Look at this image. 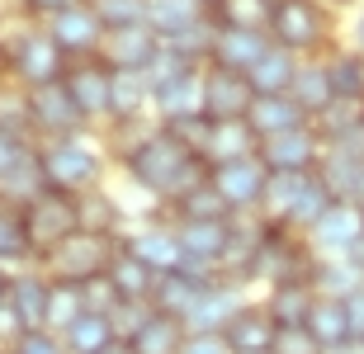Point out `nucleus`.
Instances as JSON below:
<instances>
[{
	"instance_id": "1",
	"label": "nucleus",
	"mask_w": 364,
	"mask_h": 354,
	"mask_svg": "<svg viewBox=\"0 0 364 354\" xmlns=\"http://www.w3.org/2000/svg\"><path fill=\"white\" fill-rule=\"evenodd\" d=\"M123 170L133 175V184H142L147 194H156L166 204H180L185 194L208 184V161L171 128H156V133L137 137L133 147L123 151Z\"/></svg>"
},
{
	"instance_id": "2",
	"label": "nucleus",
	"mask_w": 364,
	"mask_h": 354,
	"mask_svg": "<svg viewBox=\"0 0 364 354\" xmlns=\"http://www.w3.org/2000/svg\"><path fill=\"white\" fill-rule=\"evenodd\" d=\"M119 245L123 241H114V236L76 232V236H67V241L57 245L53 255H43V274H48L53 284H90V279L109 274Z\"/></svg>"
},
{
	"instance_id": "3",
	"label": "nucleus",
	"mask_w": 364,
	"mask_h": 354,
	"mask_svg": "<svg viewBox=\"0 0 364 354\" xmlns=\"http://www.w3.org/2000/svg\"><path fill=\"white\" fill-rule=\"evenodd\" d=\"M38 161H43V179H48V189L71 194V199L90 194L95 184H100V170H105L100 151H95L90 142H81V137L48 142V147L38 151Z\"/></svg>"
},
{
	"instance_id": "4",
	"label": "nucleus",
	"mask_w": 364,
	"mask_h": 354,
	"mask_svg": "<svg viewBox=\"0 0 364 354\" xmlns=\"http://www.w3.org/2000/svg\"><path fill=\"white\" fill-rule=\"evenodd\" d=\"M24 232H28V250L43 260V255H53L67 236L81 232V208H76L71 194L43 189L33 204H24Z\"/></svg>"
},
{
	"instance_id": "5",
	"label": "nucleus",
	"mask_w": 364,
	"mask_h": 354,
	"mask_svg": "<svg viewBox=\"0 0 364 354\" xmlns=\"http://www.w3.org/2000/svg\"><path fill=\"white\" fill-rule=\"evenodd\" d=\"M326 33H331V14H326L322 0H279V5H274V19H270L274 48L298 57V52L322 48Z\"/></svg>"
},
{
	"instance_id": "6",
	"label": "nucleus",
	"mask_w": 364,
	"mask_h": 354,
	"mask_svg": "<svg viewBox=\"0 0 364 354\" xmlns=\"http://www.w3.org/2000/svg\"><path fill=\"white\" fill-rule=\"evenodd\" d=\"M5 57H10V71L28 85V90H43V85H62V76H67V67H71V57L62 52L53 38H48V28L19 33V38L5 48Z\"/></svg>"
},
{
	"instance_id": "7",
	"label": "nucleus",
	"mask_w": 364,
	"mask_h": 354,
	"mask_svg": "<svg viewBox=\"0 0 364 354\" xmlns=\"http://www.w3.org/2000/svg\"><path fill=\"white\" fill-rule=\"evenodd\" d=\"M208 184L223 194V204H228L232 213H251V208H260V199H265L270 170H265L260 156H242V161L208 165Z\"/></svg>"
},
{
	"instance_id": "8",
	"label": "nucleus",
	"mask_w": 364,
	"mask_h": 354,
	"mask_svg": "<svg viewBox=\"0 0 364 354\" xmlns=\"http://www.w3.org/2000/svg\"><path fill=\"white\" fill-rule=\"evenodd\" d=\"M317 179L331 189L336 204H360V199H364V137H350V142H331V147H322Z\"/></svg>"
},
{
	"instance_id": "9",
	"label": "nucleus",
	"mask_w": 364,
	"mask_h": 354,
	"mask_svg": "<svg viewBox=\"0 0 364 354\" xmlns=\"http://www.w3.org/2000/svg\"><path fill=\"white\" fill-rule=\"evenodd\" d=\"M256 156L265 161L270 175H312L317 161H322V137L317 128H294V133H279V137H265L256 147Z\"/></svg>"
},
{
	"instance_id": "10",
	"label": "nucleus",
	"mask_w": 364,
	"mask_h": 354,
	"mask_svg": "<svg viewBox=\"0 0 364 354\" xmlns=\"http://www.w3.org/2000/svg\"><path fill=\"white\" fill-rule=\"evenodd\" d=\"M256 104V90L242 71L228 67H203V114L208 123H242Z\"/></svg>"
},
{
	"instance_id": "11",
	"label": "nucleus",
	"mask_w": 364,
	"mask_h": 354,
	"mask_svg": "<svg viewBox=\"0 0 364 354\" xmlns=\"http://www.w3.org/2000/svg\"><path fill=\"white\" fill-rule=\"evenodd\" d=\"M48 38H53L67 57H81L85 62V57H100L109 28L100 24V14H95L90 0H85V5H76V10H62V14L48 19Z\"/></svg>"
},
{
	"instance_id": "12",
	"label": "nucleus",
	"mask_w": 364,
	"mask_h": 354,
	"mask_svg": "<svg viewBox=\"0 0 364 354\" xmlns=\"http://www.w3.org/2000/svg\"><path fill=\"white\" fill-rule=\"evenodd\" d=\"M62 85H67L71 104L81 109V118H109V95H114V71L100 62V57H85V62H71L67 76H62Z\"/></svg>"
},
{
	"instance_id": "13",
	"label": "nucleus",
	"mask_w": 364,
	"mask_h": 354,
	"mask_svg": "<svg viewBox=\"0 0 364 354\" xmlns=\"http://www.w3.org/2000/svg\"><path fill=\"white\" fill-rule=\"evenodd\" d=\"M28 128L33 133H48L53 142H62V137H76L85 128L81 109L71 104L67 85H43V90H28Z\"/></svg>"
},
{
	"instance_id": "14",
	"label": "nucleus",
	"mask_w": 364,
	"mask_h": 354,
	"mask_svg": "<svg viewBox=\"0 0 364 354\" xmlns=\"http://www.w3.org/2000/svg\"><path fill=\"white\" fill-rule=\"evenodd\" d=\"M176 236L185 250V270L218 279V265H223L232 241V222H176Z\"/></svg>"
},
{
	"instance_id": "15",
	"label": "nucleus",
	"mask_w": 364,
	"mask_h": 354,
	"mask_svg": "<svg viewBox=\"0 0 364 354\" xmlns=\"http://www.w3.org/2000/svg\"><path fill=\"white\" fill-rule=\"evenodd\" d=\"M246 307V293L242 284H228V279H218L208 293H203L194 307H189L185 316V331L189 336H223V331L232 326V316Z\"/></svg>"
},
{
	"instance_id": "16",
	"label": "nucleus",
	"mask_w": 364,
	"mask_h": 354,
	"mask_svg": "<svg viewBox=\"0 0 364 354\" xmlns=\"http://www.w3.org/2000/svg\"><path fill=\"white\" fill-rule=\"evenodd\" d=\"M274 48L270 33H256V28H223L213 24V52H208V67H228V71H251L260 57Z\"/></svg>"
},
{
	"instance_id": "17",
	"label": "nucleus",
	"mask_w": 364,
	"mask_h": 354,
	"mask_svg": "<svg viewBox=\"0 0 364 354\" xmlns=\"http://www.w3.org/2000/svg\"><path fill=\"white\" fill-rule=\"evenodd\" d=\"M161 52V38L151 33L147 24H133V28H114L100 48V62L109 71H147Z\"/></svg>"
},
{
	"instance_id": "18",
	"label": "nucleus",
	"mask_w": 364,
	"mask_h": 354,
	"mask_svg": "<svg viewBox=\"0 0 364 354\" xmlns=\"http://www.w3.org/2000/svg\"><path fill=\"white\" fill-rule=\"evenodd\" d=\"M360 236H364L360 208H355V204H336L308 236H303V241H308V250H312L317 260H331V255H346V250H350Z\"/></svg>"
},
{
	"instance_id": "19",
	"label": "nucleus",
	"mask_w": 364,
	"mask_h": 354,
	"mask_svg": "<svg viewBox=\"0 0 364 354\" xmlns=\"http://www.w3.org/2000/svg\"><path fill=\"white\" fill-rule=\"evenodd\" d=\"M123 250H133L151 274L185 270V250H180L176 227H161V222H156V227H142V232H133V236H123Z\"/></svg>"
},
{
	"instance_id": "20",
	"label": "nucleus",
	"mask_w": 364,
	"mask_h": 354,
	"mask_svg": "<svg viewBox=\"0 0 364 354\" xmlns=\"http://www.w3.org/2000/svg\"><path fill=\"white\" fill-rule=\"evenodd\" d=\"M218 279H208V274H194V270H176V274H156V293H151V307L161 316H176V321H185L189 307L213 288Z\"/></svg>"
},
{
	"instance_id": "21",
	"label": "nucleus",
	"mask_w": 364,
	"mask_h": 354,
	"mask_svg": "<svg viewBox=\"0 0 364 354\" xmlns=\"http://www.w3.org/2000/svg\"><path fill=\"white\" fill-rule=\"evenodd\" d=\"M274 336H279V326L265 312V302H246L242 312L232 316V326L223 331V341L232 345V354H270Z\"/></svg>"
},
{
	"instance_id": "22",
	"label": "nucleus",
	"mask_w": 364,
	"mask_h": 354,
	"mask_svg": "<svg viewBox=\"0 0 364 354\" xmlns=\"http://www.w3.org/2000/svg\"><path fill=\"white\" fill-rule=\"evenodd\" d=\"M151 109L161 114V123H189V118H208L203 114V71H189L171 85L151 90Z\"/></svg>"
},
{
	"instance_id": "23",
	"label": "nucleus",
	"mask_w": 364,
	"mask_h": 354,
	"mask_svg": "<svg viewBox=\"0 0 364 354\" xmlns=\"http://www.w3.org/2000/svg\"><path fill=\"white\" fill-rule=\"evenodd\" d=\"M208 19H213V14L203 10L199 0H147V28H151L161 43L185 38V33L203 28Z\"/></svg>"
},
{
	"instance_id": "24",
	"label": "nucleus",
	"mask_w": 364,
	"mask_h": 354,
	"mask_svg": "<svg viewBox=\"0 0 364 354\" xmlns=\"http://www.w3.org/2000/svg\"><path fill=\"white\" fill-rule=\"evenodd\" d=\"M308 331H312V341L322 345V354L350 350L355 336H350V312H346V298H322V293H317L312 316H308Z\"/></svg>"
},
{
	"instance_id": "25",
	"label": "nucleus",
	"mask_w": 364,
	"mask_h": 354,
	"mask_svg": "<svg viewBox=\"0 0 364 354\" xmlns=\"http://www.w3.org/2000/svg\"><path fill=\"white\" fill-rule=\"evenodd\" d=\"M246 123H251V133L265 142V137H279V133H294V128H308L312 118L294 104V95H256V104H251Z\"/></svg>"
},
{
	"instance_id": "26",
	"label": "nucleus",
	"mask_w": 364,
	"mask_h": 354,
	"mask_svg": "<svg viewBox=\"0 0 364 354\" xmlns=\"http://www.w3.org/2000/svg\"><path fill=\"white\" fill-rule=\"evenodd\" d=\"M260 137L251 133V123H208V137H203V161L223 165V161H242V156H256Z\"/></svg>"
},
{
	"instance_id": "27",
	"label": "nucleus",
	"mask_w": 364,
	"mask_h": 354,
	"mask_svg": "<svg viewBox=\"0 0 364 354\" xmlns=\"http://www.w3.org/2000/svg\"><path fill=\"white\" fill-rule=\"evenodd\" d=\"M48 298H53V279L48 274H19V279H10V307L19 312L24 331H48Z\"/></svg>"
},
{
	"instance_id": "28",
	"label": "nucleus",
	"mask_w": 364,
	"mask_h": 354,
	"mask_svg": "<svg viewBox=\"0 0 364 354\" xmlns=\"http://www.w3.org/2000/svg\"><path fill=\"white\" fill-rule=\"evenodd\" d=\"M317 137H322V147L331 142H350V137H364V95L355 99H331L317 118H312Z\"/></svg>"
},
{
	"instance_id": "29",
	"label": "nucleus",
	"mask_w": 364,
	"mask_h": 354,
	"mask_svg": "<svg viewBox=\"0 0 364 354\" xmlns=\"http://www.w3.org/2000/svg\"><path fill=\"white\" fill-rule=\"evenodd\" d=\"M312 302H317V288L312 284H270L265 312L274 316V326H308Z\"/></svg>"
},
{
	"instance_id": "30",
	"label": "nucleus",
	"mask_w": 364,
	"mask_h": 354,
	"mask_svg": "<svg viewBox=\"0 0 364 354\" xmlns=\"http://www.w3.org/2000/svg\"><path fill=\"white\" fill-rule=\"evenodd\" d=\"M336 208V199H331V189H326L322 179H317V170L308 175V184H303V194H298V204L289 208V218H284V232H294V236H308L317 222L326 218Z\"/></svg>"
},
{
	"instance_id": "31",
	"label": "nucleus",
	"mask_w": 364,
	"mask_h": 354,
	"mask_svg": "<svg viewBox=\"0 0 364 354\" xmlns=\"http://www.w3.org/2000/svg\"><path fill=\"white\" fill-rule=\"evenodd\" d=\"M289 95H294V104L308 114V118H317V114L336 99L331 76H326V62H298V76H294V85H289Z\"/></svg>"
},
{
	"instance_id": "32",
	"label": "nucleus",
	"mask_w": 364,
	"mask_h": 354,
	"mask_svg": "<svg viewBox=\"0 0 364 354\" xmlns=\"http://www.w3.org/2000/svg\"><path fill=\"white\" fill-rule=\"evenodd\" d=\"M294 76H298V57L284 52V48H270L256 67L246 71V81H251V90H256V95H289Z\"/></svg>"
},
{
	"instance_id": "33",
	"label": "nucleus",
	"mask_w": 364,
	"mask_h": 354,
	"mask_svg": "<svg viewBox=\"0 0 364 354\" xmlns=\"http://www.w3.org/2000/svg\"><path fill=\"white\" fill-rule=\"evenodd\" d=\"M109 279H114L123 302H151V293H156V274L133 250H123V245H119V255H114V265H109Z\"/></svg>"
},
{
	"instance_id": "34",
	"label": "nucleus",
	"mask_w": 364,
	"mask_h": 354,
	"mask_svg": "<svg viewBox=\"0 0 364 354\" xmlns=\"http://www.w3.org/2000/svg\"><path fill=\"white\" fill-rule=\"evenodd\" d=\"M151 104V81L147 71H114V95H109V118L133 123Z\"/></svg>"
},
{
	"instance_id": "35",
	"label": "nucleus",
	"mask_w": 364,
	"mask_h": 354,
	"mask_svg": "<svg viewBox=\"0 0 364 354\" xmlns=\"http://www.w3.org/2000/svg\"><path fill=\"white\" fill-rule=\"evenodd\" d=\"M185 341H189L185 321H176V316H161V312H156L128 345H133V354H180V350H185Z\"/></svg>"
},
{
	"instance_id": "36",
	"label": "nucleus",
	"mask_w": 364,
	"mask_h": 354,
	"mask_svg": "<svg viewBox=\"0 0 364 354\" xmlns=\"http://www.w3.org/2000/svg\"><path fill=\"white\" fill-rule=\"evenodd\" d=\"M312 288L322 293V298H350L364 288V274L355 270L346 255H331V260H317L312 265Z\"/></svg>"
},
{
	"instance_id": "37",
	"label": "nucleus",
	"mask_w": 364,
	"mask_h": 354,
	"mask_svg": "<svg viewBox=\"0 0 364 354\" xmlns=\"http://www.w3.org/2000/svg\"><path fill=\"white\" fill-rule=\"evenodd\" d=\"M119 336H114V321L100 312H85L76 326L62 331V345H67V354H100L105 345H114Z\"/></svg>"
},
{
	"instance_id": "38",
	"label": "nucleus",
	"mask_w": 364,
	"mask_h": 354,
	"mask_svg": "<svg viewBox=\"0 0 364 354\" xmlns=\"http://www.w3.org/2000/svg\"><path fill=\"white\" fill-rule=\"evenodd\" d=\"M274 19V0H223L213 10V24L223 28H256V33H270Z\"/></svg>"
},
{
	"instance_id": "39",
	"label": "nucleus",
	"mask_w": 364,
	"mask_h": 354,
	"mask_svg": "<svg viewBox=\"0 0 364 354\" xmlns=\"http://www.w3.org/2000/svg\"><path fill=\"white\" fill-rule=\"evenodd\" d=\"M326 76H331L336 99L364 95V52L360 48H336V52L326 57Z\"/></svg>"
},
{
	"instance_id": "40",
	"label": "nucleus",
	"mask_w": 364,
	"mask_h": 354,
	"mask_svg": "<svg viewBox=\"0 0 364 354\" xmlns=\"http://www.w3.org/2000/svg\"><path fill=\"white\" fill-rule=\"evenodd\" d=\"M232 218H237V213L223 204V194H218L213 184H199L194 194H185L176 204V222H232Z\"/></svg>"
},
{
	"instance_id": "41",
	"label": "nucleus",
	"mask_w": 364,
	"mask_h": 354,
	"mask_svg": "<svg viewBox=\"0 0 364 354\" xmlns=\"http://www.w3.org/2000/svg\"><path fill=\"white\" fill-rule=\"evenodd\" d=\"M76 208H81V232H95V236H119L123 213H119V204H114L109 194L90 189V194H81V199H76Z\"/></svg>"
},
{
	"instance_id": "42",
	"label": "nucleus",
	"mask_w": 364,
	"mask_h": 354,
	"mask_svg": "<svg viewBox=\"0 0 364 354\" xmlns=\"http://www.w3.org/2000/svg\"><path fill=\"white\" fill-rule=\"evenodd\" d=\"M85 316V293H81V284H53V298H48V331H62L67 326H76Z\"/></svg>"
},
{
	"instance_id": "43",
	"label": "nucleus",
	"mask_w": 364,
	"mask_h": 354,
	"mask_svg": "<svg viewBox=\"0 0 364 354\" xmlns=\"http://www.w3.org/2000/svg\"><path fill=\"white\" fill-rule=\"evenodd\" d=\"M28 232H24V208L0 199V265L5 260H28Z\"/></svg>"
},
{
	"instance_id": "44",
	"label": "nucleus",
	"mask_w": 364,
	"mask_h": 354,
	"mask_svg": "<svg viewBox=\"0 0 364 354\" xmlns=\"http://www.w3.org/2000/svg\"><path fill=\"white\" fill-rule=\"evenodd\" d=\"M90 10L100 14V24L114 33V28H133L147 24V0H90Z\"/></svg>"
},
{
	"instance_id": "45",
	"label": "nucleus",
	"mask_w": 364,
	"mask_h": 354,
	"mask_svg": "<svg viewBox=\"0 0 364 354\" xmlns=\"http://www.w3.org/2000/svg\"><path fill=\"white\" fill-rule=\"evenodd\" d=\"M151 316H156V307H151V302H119V312L109 316V321H114V336H119V341H133V336L147 326Z\"/></svg>"
},
{
	"instance_id": "46",
	"label": "nucleus",
	"mask_w": 364,
	"mask_h": 354,
	"mask_svg": "<svg viewBox=\"0 0 364 354\" xmlns=\"http://www.w3.org/2000/svg\"><path fill=\"white\" fill-rule=\"evenodd\" d=\"M81 293H85V312H100V316H114V312H119V302H123L109 274H100V279L81 284Z\"/></svg>"
},
{
	"instance_id": "47",
	"label": "nucleus",
	"mask_w": 364,
	"mask_h": 354,
	"mask_svg": "<svg viewBox=\"0 0 364 354\" xmlns=\"http://www.w3.org/2000/svg\"><path fill=\"white\" fill-rule=\"evenodd\" d=\"M5 354H67V345H62L57 331H24Z\"/></svg>"
},
{
	"instance_id": "48",
	"label": "nucleus",
	"mask_w": 364,
	"mask_h": 354,
	"mask_svg": "<svg viewBox=\"0 0 364 354\" xmlns=\"http://www.w3.org/2000/svg\"><path fill=\"white\" fill-rule=\"evenodd\" d=\"M270 354H322V345L312 341L308 326H279V336H274V350Z\"/></svg>"
},
{
	"instance_id": "49",
	"label": "nucleus",
	"mask_w": 364,
	"mask_h": 354,
	"mask_svg": "<svg viewBox=\"0 0 364 354\" xmlns=\"http://www.w3.org/2000/svg\"><path fill=\"white\" fill-rule=\"evenodd\" d=\"M19 336H24V321H19V312L5 302V307H0V350H10Z\"/></svg>"
},
{
	"instance_id": "50",
	"label": "nucleus",
	"mask_w": 364,
	"mask_h": 354,
	"mask_svg": "<svg viewBox=\"0 0 364 354\" xmlns=\"http://www.w3.org/2000/svg\"><path fill=\"white\" fill-rule=\"evenodd\" d=\"M180 354H232V345L223 336H189Z\"/></svg>"
},
{
	"instance_id": "51",
	"label": "nucleus",
	"mask_w": 364,
	"mask_h": 354,
	"mask_svg": "<svg viewBox=\"0 0 364 354\" xmlns=\"http://www.w3.org/2000/svg\"><path fill=\"white\" fill-rule=\"evenodd\" d=\"M24 151L28 147H24V137H19V133H0V175H5V170H10Z\"/></svg>"
},
{
	"instance_id": "52",
	"label": "nucleus",
	"mask_w": 364,
	"mask_h": 354,
	"mask_svg": "<svg viewBox=\"0 0 364 354\" xmlns=\"http://www.w3.org/2000/svg\"><path fill=\"white\" fill-rule=\"evenodd\" d=\"M76 5H85V0H24V10L43 14V19H53V14H62V10H76Z\"/></svg>"
},
{
	"instance_id": "53",
	"label": "nucleus",
	"mask_w": 364,
	"mask_h": 354,
	"mask_svg": "<svg viewBox=\"0 0 364 354\" xmlns=\"http://www.w3.org/2000/svg\"><path fill=\"white\" fill-rule=\"evenodd\" d=\"M346 312H350V336H355V345H364V288L346 298Z\"/></svg>"
},
{
	"instance_id": "54",
	"label": "nucleus",
	"mask_w": 364,
	"mask_h": 354,
	"mask_svg": "<svg viewBox=\"0 0 364 354\" xmlns=\"http://www.w3.org/2000/svg\"><path fill=\"white\" fill-rule=\"evenodd\" d=\"M350 38H355V48L364 52V5L355 10V19H350Z\"/></svg>"
},
{
	"instance_id": "55",
	"label": "nucleus",
	"mask_w": 364,
	"mask_h": 354,
	"mask_svg": "<svg viewBox=\"0 0 364 354\" xmlns=\"http://www.w3.org/2000/svg\"><path fill=\"white\" fill-rule=\"evenodd\" d=\"M346 260H350L355 270H360V274H364V236H360V241H355V245H350V250H346Z\"/></svg>"
},
{
	"instance_id": "56",
	"label": "nucleus",
	"mask_w": 364,
	"mask_h": 354,
	"mask_svg": "<svg viewBox=\"0 0 364 354\" xmlns=\"http://www.w3.org/2000/svg\"><path fill=\"white\" fill-rule=\"evenodd\" d=\"M100 354H133V345H128V341H114V345H105Z\"/></svg>"
},
{
	"instance_id": "57",
	"label": "nucleus",
	"mask_w": 364,
	"mask_h": 354,
	"mask_svg": "<svg viewBox=\"0 0 364 354\" xmlns=\"http://www.w3.org/2000/svg\"><path fill=\"white\" fill-rule=\"evenodd\" d=\"M5 302H10V274L0 270V307H5Z\"/></svg>"
},
{
	"instance_id": "58",
	"label": "nucleus",
	"mask_w": 364,
	"mask_h": 354,
	"mask_svg": "<svg viewBox=\"0 0 364 354\" xmlns=\"http://www.w3.org/2000/svg\"><path fill=\"white\" fill-rule=\"evenodd\" d=\"M199 5H203V10H208V14H213L218 5H223V0H199Z\"/></svg>"
},
{
	"instance_id": "59",
	"label": "nucleus",
	"mask_w": 364,
	"mask_h": 354,
	"mask_svg": "<svg viewBox=\"0 0 364 354\" xmlns=\"http://www.w3.org/2000/svg\"><path fill=\"white\" fill-rule=\"evenodd\" d=\"M5 67H10V57H5V48H0V71H5Z\"/></svg>"
},
{
	"instance_id": "60",
	"label": "nucleus",
	"mask_w": 364,
	"mask_h": 354,
	"mask_svg": "<svg viewBox=\"0 0 364 354\" xmlns=\"http://www.w3.org/2000/svg\"><path fill=\"white\" fill-rule=\"evenodd\" d=\"M355 208H360V222H364V199H360V204H355Z\"/></svg>"
}]
</instances>
